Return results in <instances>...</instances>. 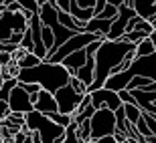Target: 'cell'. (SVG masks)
<instances>
[{
	"label": "cell",
	"instance_id": "cell-10",
	"mask_svg": "<svg viewBox=\"0 0 156 143\" xmlns=\"http://www.w3.org/2000/svg\"><path fill=\"white\" fill-rule=\"evenodd\" d=\"M128 6L136 10V16L154 24L156 22V0H126Z\"/></svg>",
	"mask_w": 156,
	"mask_h": 143
},
{
	"label": "cell",
	"instance_id": "cell-2",
	"mask_svg": "<svg viewBox=\"0 0 156 143\" xmlns=\"http://www.w3.org/2000/svg\"><path fill=\"white\" fill-rule=\"evenodd\" d=\"M73 79V75L65 69L63 65H55L49 61H43L35 69H23L18 75V83L20 85H39L43 87V91L55 93L59 89L67 87Z\"/></svg>",
	"mask_w": 156,
	"mask_h": 143
},
{
	"label": "cell",
	"instance_id": "cell-22",
	"mask_svg": "<svg viewBox=\"0 0 156 143\" xmlns=\"http://www.w3.org/2000/svg\"><path fill=\"white\" fill-rule=\"evenodd\" d=\"M10 115H12V111H10L8 101H2V99H0V125H4L6 119H8Z\"/></svg>",
	"mask_w": 156,
	"mask_h": 143
},
{
	"label": "cell",
	"instance_id": "cell-13",
	"mask_svg": "<svg viewBox=\"0 0 156 143\" xmlns=\"http://www.w3.org/2000/svg\"><path fill=\"white\" fill-rule=\"evenodd\" d=\"M87 57H89V55H87V48L85 51H79V52H75V55H71V57H67L63 61V67L67 71H69L71 75H73V77H75L77 75V71L81 69V67H85V63H87Z\"/></svg>",
	"mask_w": 156,
	"mask_h": 143
},
{
	"label": "cell",
	"instance_id": "cell-18",
	"mask_svg": "<svg viewBox=\"0 0 156 143\" xmlns=\"http://www.w3.org/2000/svg\"><path fill=\"white\" fill-rule=\"evenodd\" d=\"M77 131H79V125H77V123H71V125L65 129V141L63 143H81Z\"/></svg>",
	"mask_w": 156,
	"mask_h": 143
},
{
	"label": "cell",
	"instance_id": "cell-5",
	"mask_svg": "<svg viewBox=\"0 0 156 143\" xmlns=\"http://www.w3.org/2000/svg\"><path fill=\"white\" fill-rule=\"evenodd\" d=\"M89 121H91V141H99V139H104V137L116 135V131H118L116 113L110 111V109L95 111V115Z\"/></svg>",
	"mask_w": 156,
	"mask_h": 143
},
{
	"label": "cell",
	"instance_id": "cell-21",
	"mask_svg": "<svg viewBox=\"0 0 156 143\" xmlns=\"http://www.w3.org/2000/svg\"><path fill=\"white\" fill-rule=\"evenodd\" d=\"M20 48H24L27 52H35V40H33V32H30V26H29V30H27V32H24V36H23Z\"/></svg>",
	"mask_w": 156,
	"mask_h": 143
},
{
	"label": "cell",
	"instance_id": "cell-11",
	"mask_svg": "<svg viewBox=\"0 0 156 143\" xmlns=\"http://www.w3.org/2000/svg\"><path fill=\"white\" fill-rule=\"evenodd\" d=\"M35 111L43 115H53V113H59V105H57V99L55 95L49 91H41L39 97H37V103H35Z\"/></svg>",
	"mask_w": 156,
	"mask_h": 143
},
{
	"label": "cell",
	"instance_id": "cell-24",
	"mask_svg": "<svg viewBox=\"0 0 156 143\" xmlns=\"http://www.w3.org/2000/svg\"><path fill=\"white\" fill-rule=\"evenodd\" d=\"M71 4H73V0H55V6H57L59 12H71Z\"/></svg>",
	"mask_w": 156,
	"mask_h": 143
},
{
	"label": "cell",
	"instance_id": "cell-14",
	"mask_svg": "<svg viewBox=\"0 0 156 143\" xmlns=\"http://www.w3.org/2000/svg\"><path fill=\"white\" fill-rule=\"evenodd\" d=\"M112 20H101V18H93L91 22L85 24V32H91V35H99V36H105L108 38V35H110L112 30Z\"/></svg>",
	"mask_w": 156,
	"mask_h": 143
},
{
	"label": "cell",
	"instance_id": "cell-4",
	"mask_svg": "<svg viewBox=\"0 0 156 143\" xmlns=\"http://www.w3.org/2000/svg\"><path fill=\"white\" fill-rule=\"evenodd\" d=\"M98 40H105V36H99V35H91V32H79V35L71 36L67 42H65L61 48H59L51 58H49V63H55V65H61L67 57L71 55H75L79 51H85L89 45L93 42H98Z\"/></svg>",
	"mask_w": 156,
	"mask_h": 143
},
{
	"label": "cell",
	"instance_id": "cell-8",
	"mask_svg": "<svg viewBox=\"0 0 156 143\" xmlns=\"http://www.w3.org/2000/svg\"><path fill=\"white\" fill-rule=\"evenodd\" d=\"M91 105L95 109H110L116 113L118 109L124 107V101H122L120 93L116 91H110V89H99V91L91 93Z\"/></svg>",
	"mask_w": 156,
	"mask_h": 143
},
{
	"label": "cell",
	"instance_id": "cell-30",
	"mask_svg": "<svg viewBox=\"0 0 156 143\" xmlns=\"http://www.w3.org/2000/svg\"><path fill=\"white\" fill-rule=\"evenodd\" d=\"M89 143H98V141H89Z\"/></svg>",
	"mask_w": 156,
	"mask_h": 143
},
{
	"label": "cell",
	"instance_id": "cell-6",
	"mask_svg": "<svg viewBox=\"0 0 156 143\" xmlns=\"http://www.w3.org/2000/svg\"><path fill=\"white\" fill-rule=\"evenodd\" d=\"M83 97H85V95L77 93L71 85L63 87V89H59V91L55 93V99H57V105H59V113L71 115V117H73V115L77 113V109H79Z\"/></svg>",
	"mask_w": 156,
	"mask_h": 143
},
{
	"label": "cell",
	"instance_id": "cell-26",
	"mask_svg": "<svg viewBox=\"0 0 156 143\" xmlns=\"http://www.w3.org/2000/svg\"><path fill=\"white\" fill-rule=\"evenodd\" d=\"M24 89V91L29 93L30 97H35V95H39L41 91H43V87H39V85H20Z\"/></svg>",
	"mask_w": 156,
	"mask_h": 143
},
{
	"label": "cell",
	"instance_id": "cell-20",
	"mask_svg": "<svg viewBox=\"0 0 156 143\" xmlns=\"http://www.w3.org/2000/svg\"><path fill=\"white\" fill-rule=\"evenodd\" d=\"M77 135H79L81 143H89V141H91V121H85L83 125H79Z\"/></svg>",
	"mask_w": 156,
	"mask_h": 143
},
{
	"label": "cell",
	"instance_id": "cell-27",
	"mask_svg": "<svg viewBox=\"0 0 156 143\" xmlns=\"http://www.w3.org/2000/svg\"><path fill=\"white\" fill-rule=\"evenodd\" d=\"M98 143H118V141H116V137H114V135H110V137H104V139H99Z\"/></svg>",
	"mask_w": 156,
	"mask_h": 143
},
{
	"label": "cell",
	"instance_id": "cell-23",
	"mask_svg": "<svg viewBox=\"0 0 156 143\" xmlns=\"http://www.w3.org/2000/svg\"><path fill=\"white\" fill-rule=\"evenodd\" d=\"M136 129H138V135L140 137H152V131H150V127H148V123L144 121V115H142V119L138 121V125H136Z\"/></svg>",
	"mask_w": 156,
	"mask_h": 143
},
{
	"label": "cell",
	"instance_id": "cell-29",
	"mask_svg": "<svg viewBox=\"0 0 156 143\" xmlns=\"http://www.w3.org/2000/svg\"><path fill=\"white\" fill-rule=\"evenodd\" d=\"M2 85H4V79H2V75H0V89H2Z\"/></svg>",
	"mask_w": 156,
	"mask_h": 143
},
{
	"label": "cell",
	"instance_id": "cell-16",
	"mask_svg": "<svg viewBox=\"0 0 156 143\" xmlns=\"http://www.w3.org/2000/svg\"><path fill=\"white\" fill-rule=\"evenodd\" d=\"M152 55H156V46L150 38L136 45V58H146V57H152Z\"/></svg>",
	"mask_w": 156,
	"mask_h": 143
},
{
	"label": "cell",
	"instance_id": "cell-17",
	"mask_svg": "<svg viewBox=\"0 0 156 143\" xmlns=\"http://www.w3.org/2000/svg\"><path fill=\"white\" fill-rule=\"evenodd\" d=\"M41 63H43V58H39L35 52H29L23 61H18V67H20V71L23 69H35V67H39Z\"/></svg>",
	"mask_w": 156,
	"mask_h": 143
},
{
	"label": "cell",
	"instance_id": "cell-31",
	"mask_svg": "<svg viewBox=\"0 0 156 143\" xmlns=\"http://www.w3.org/2000/svg\"><path fill=\"white\" fill-rule=\"evenodd\" d=\"M154 28H156V22H154Z\"/></svg>",
	"mask_w": 156,
	"mask_h": 143
},
{
	"label": "cell",
	"instance_id": "cell-15",
	"mask_svg": "<svg viewBox=\"0 0 156 143\" xmlns=\"http://www.w3.org/2000/svg\"><path fill=\"white\" fill-rule=\"evenodd\" d=\"M124 113H126L128 123L136 127V125H138V121L142 119L144 111H142V107H140V105H130V103H126V105H124Z\"/></svg>",
	"mask_w": 156,
	"mask_h": 143
},
{
	"label": "cell",
	"instance_id": "cell-32",
	"mask_svg": "<svg viewBox=\"0 0 156 143\" xmlns=\"http://www.w3.org/2000/svg\"><path fill=\"white\" fill-rule=\"evenodd\" d=\"M0 71H2V67H0Z\"/></svg>",
	"mask_w": 156,
	"mask_h": 143
},
{
	"label": "cell",
	"instance_id": "cell-19",
	"mask_svg": "<svg viewBox=\"0 0 156 143\" xmlns=\"http://www.w3.org/2000/svg\"><path fill=\"white\" fill-rule=\"evenodd\" d=\"M47 117H51L53 123H57V125L63 127V129H67V127L73 123V117H71V115H63V113H53V115H47Z\"/></svg>",
	"mask_w": 156,
	"mask_h": 143
},
{
	"label": "cell",
	"instance_id": "cell-28",
	"mask_svg": "<svg viewBox=\"0 0 156 143\" xmlns=\"http://www.w3.org/2000/svg\"><path fill=\"white\" fill-rule=\"evenodd\" d=\"M150 40H152V42H154V46H156V30H154V32H152V35H150Z\"/></svg>",
	"mask_w": 156,
	"mask_h": 143
},
{
	"label": "cell",
	"instance_id": "cell-12",
	"mask_svg": "<svg viewBox=\"0 0 156 143\" xmlns=\"http://www.w3.org/2000/svg\"><path fill=\"white\" fill-rule=\"evenodd\" d=\"M87 55H89V52H87ZM75 77L87 87V91H89V87H93V81H95V55H89V57H87L85 67H81Z\"/></svg>",
	"mask_w": 156,
	"mask_h": 143
},
{
	"label": "cell",
	"instance_id": "cell-7",
	"mask_svg": "<svg viewBox=\"0 0 156 143\" xmlns=\"http://www.w3.org/2000/svg\"><path fill=\"white\" fill-rule=\"evenodd\" d=\"M132 18H136V10H134L132 6L124 4L120 8L118 18L114 20V24H112V30H110V35H108L105 40H124V36H126V32H128V24H130Z\"/></svg>",
	"mask_w": 156,
	"mask_h": 143
},
{
	"label": "cell",
	"instance_id": "cell-9",
	"mask_svg": "<svg viewBox=\"0 0 156 143\" xmlns=\"http://www.w3.org/2000/svg\"><path fill=\"white\" fill-rule=\"evenodd\" d=\"M8 105H10V111L12 113H18V115H29L35 111V105H33V99L23 87L18 85L14 91L10 93V99H8Z\"/></svg>",
	"mask_w": 156,
	"mask_h": 143
},
{
	"label": "cell",
	"instance_id": "cell-3",
	"mask_svg": "<svg viewBox=\"0 0 156 143\" xmlns=\"http://www.w3.org/2000/svg\"><path fill=\"white\" fill-rule=\"evenodd\" d=\"M27 119V129L30 133H39L43 143H63L65 141V129L59 127L57 123H53L51 117L33 111V113L24 115Z\"/></svg>",
	"mask_w": 156,
	"mask_h": 143
},
{
	"label": "cell",
	"instance_id": "cell-1",
	"mask_svg": "<svg viewBox=\"0 0 156 143\" xmlns=\"http://www.w3.org/2000/svg\"><path fill=\"white\" fill-rule=\"evenodd\" d=\"M134 51H136V46L126 40H104L99 51L95 52V81L87 93H95L99 89H104L108 79L118 75L122 63Z\"/></svg>",
	"mask_w": 156,
	"mask_h": 143
},
{
	"label": "cell",
	"instance_id": "cell-25",
	"mask_svg": "<svg viewBox=\"0 0 156 143\" xmlns=\"http://www.w3.org/2000/svg\"><path fill=\"white\" fill-rule=\"evenodd\" d=\"M71 87H73V89H75L77 93H81V95H87V87L83 85V83H81L79 79H77V77H73V79H71V83H69Z\"/></svg>",
	"mask_w": 156,
	"mask_h": 143
},
{
	"label": "cell",
	"instance_id": "cell-33",
	"mask_svg": "<svg viewBox=\"0 0 156 143\" xmlns=\"http://www.w3.org/2000/svg\"><path fill=\"white\" fill-rule=\"evenodd\" d=\"M126 143H128V141H126Z\"/></svg>",
	"mask_w": 156,
	"mask_h": 143
}]
</instances>
